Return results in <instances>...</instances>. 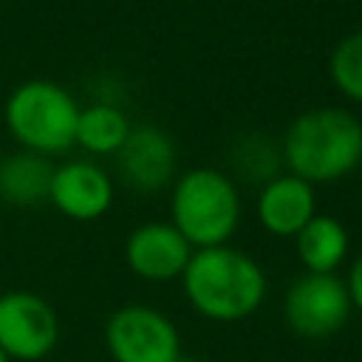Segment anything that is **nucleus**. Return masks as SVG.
Returning <instances> with one entry per match:
<instances>
[{
	"instance_id": "1",
	"label": "nucleus",
	"mask_w": 362,
	"mask_h": 362,
	"mask_svg": "<svg viewBox=\"0 0 362 362\" xmlns=\"http://www.w3.org/2000/svg\"><path fill=\"white\" fill-rule=\"evenodd\" d=\"M181 288L187 303L212 322H238L252 317L269 291L263 266L223 243L212 249H195L184 274Z\"/></svg>"
},
{
	"instance_id": "2",
	"label": "nucleus",
	"mask_w": 362,
	"mask_h": 362,
	"mask_svg": "<svg viewBox=\"0 0 362 362\" xmlns=\"http://www.w3.org/2000/svg\"><path fill=\"white\" fill-rule=\"evenodd\" d=\"M288 173L314 184H334L362 164V122L345 107L300 113L283 136Z\"/></svg>"
},
{
	"instance_id": "3",
	"label": "nucleus",
	"mask_w": 362,
	"mask_h": 362,
	"mask_svg": "<svg viewBox=\"0 0 362 362\" xmlns=\"http://www.w3.org/2000/svg\"><path fill=\"white\" fill-rule=\"evenodd\" d=\"M170 218L192 249L229 243L240 223V195L235 181L215 167L187 170L173 184Z\"/></svg>"
},
{
	"instance_id": "4",
	"label": "nucleus",
	"mask_w": 362,
	"mask_h": 362,
	"mask_svg": "<svg viewBox=\"0 0 362 362\" xmlns=\"http://www.w3.org/2000/svg\"><path fill=\"white\" fill-rule=\"evenodd\" d=\"M3 119L23 150L48 158L74 147L79 105L62 85L51 79H28L8 93Z\"/></svg>"
},
{
	"instance_id": "5",
	"label": "nucleus",
	"mask_w": 362,
	"mask_h": 362,
	"mask_svg": "<svg viewBox=\"0 0 362 362\" xmlns=\"http://www.w3.org/2000/svg\"><path fill=\"white\" fill-rule=\"evenodd\" d=\"M105 348L113 362H181L175 322L144 303L116 308L105 322Z\"/></svg>"
},
{
	"instance_id": "6",
	"label": "nucleus",
	"mask_w": 362,
	"mask_h": 362,
	"mask_svg": "<svg viewBox=\"0 0 362 362\" xmlns=\"http://www.w3.org/2000/svg\"><path fill=\"white\" fill-rule=\"evenodd\" d=\"M354 305L345 280L337 274L303 272L286 291L283 317L288 328L303 339H328L339 334Z\"/></svg>"
},
{
	"instance_id": "7",
	"label": "nucleus",
	"mask_w": 362,
	"mask_h": 362,
	"mask_svg": "<svg viewBox=\"0 0 362 362\" xmlns=\"http://www.w3.org/2000/svg\"><path fill=\"white\" fill-rule=\"evenodd\" d=\"M59 342V317L54 305L34 291L0 294V351L8 362H40Z\"/></svg>"
},
{
	"instance_id": "8",
	"label": "nucleus",
	"mask_w": 362,
	"mask_h": 362,
	"mask_svg": "<svg viewBox=\"0 0 362 362\" xmlns=\"http://www.w3.org/2000/svg\"><path fill=\"white\" fill-rule=\"evenodd\" d=\"M192 246L187 238L170 223V221H150L136 226L127 240H124V263L127 269L150 283H167V280H181Z\"/></svg>"
},
{
	"instance_id": "9",
	"label": "nucleus",
	"mask_w": 362,
	"mask_h": 362,
	"mask_svg": "<svg viewBox=\"0 0 362 362\" xmlns=\"http://www.w3.org/2000/svg\"><path fill=\"white\" fill-rule=\"evenodd\" d=\"M48 204L71 221H96L113 204V181L93 161H65L54 167Z\"/></svg>"
},
{
	"instance_id": "10",
	"label": "nucleus",
	"mask_w": 362,
	"mask_h": 362,
	"mask_svg": "<svg viewBox=\"0 0 362 362\" xmlns=\"http://www.w3.org/2000/svg\"><path fill=\"white\" fill-rule=\"evenodd\" d=\"M124 181L139 192H156L167 187L175 170V144L167 130L156 124H136L116 153Z\"/></svg>"
},
{
	"instance_id": "11",
	"label": "nucleus",
	"mask_w": 362,
	"mask_h": 362,
	"mask_svg": "<svg viewBox=\"0 0 362 362\" xmlns=\"http://www.w3.org/2000/svg\"><path fill=\"white\" fill-rule=\"evenodd\" d=\"M260 226L274 238H294L317 215V192L308 181L286 173L272 175L255 204Z\"/></svg>"
},
{
	"instance_id": "12",
	"label": "nucleus",
	"mask_w": 362,
	"mask_h": 362,
	"mask_svg": "<svg viewBox=\"0 0 362 362\" xmlns=\"http://www.w3.org/2000/svg\"><path fill=\"white\" fill-rule=\"evenodd\" d=\"M351 249V238L342 221L334 215H314L297 235L294 252L305 272L311 274H337Z\"/></svg>"
},
{
	"instance_id": "13",
	"label": "nucleus",
	"mask_w": 362,
	"mask_h": 362,
	"mask_svg": "<svg viewBox=\"0 0 362 362\" xmlns=\"http://www.w3.org/2000/svg\"><path fill=\"white\" fill-rule=\"evenodd\" d=\"M54 167L45 156L17 150L0 158V201L11 206H37L48 201Z\"/></svg>"
},
{
	"instance_id": "14",
	"label": "nucleus",
	"mask_w": 362,
	"mask_h": 362,
	"mask_svg": "<svg viewBox=\"0 0 362 362\" xmlns=\"http://www.w3.org/2000/svg\"><path fill=\"white\" fill-rule=\"evenodd\" d=\"M130 127L133 124L116 105L93 102L88 107H79L74 144H79L85 153L93 156H116L124 139L130 136Z\"/></svg>"
},
{
	"instance_id": "15",
	"label": "nucleus",
	"mask_w": 362,
	"mask_h": 362,
	"mask_svg": "<svg viewBox=\"0 0 362 362\" xmlns=\"http://www.w3.org/2000/svg\"><path fill=\"white\" fill-rule=\"evenodd\" d=\"M328 74L345 99L362 105V31H354L334 45Z\"/></svg>"
},
{
	"instance_id": "16",
	"label": "nucleus",
	"mask_w": 362,
	"mask_h": 362,
	"mask_svg": "<svg viewBox=\"0 0 362 362\" xmlns=\"http://www.w3.org/2000/svg\"><path fill=\"white\" fill-rule=\"evenodd\" d=\"M345 288H348L354 311L362 314V252L351 260V269H348V277H345Z\"/></svg>"
},
{
	"instance_id": "17",
	"label": "nucleus",
	"mask_w": 362,
	"mask_h": 362,
	"mask_svg": "<svg viewBox=\"0 0 362 362\" xmlns=\"http://www.w3.org/2000/svg\"><path fill=\"white\" fill-rule=\"evenodd\" d=\"M0 362H8V356H6V354H3V351H0Z\"/></svg>"
}]
</instances>
